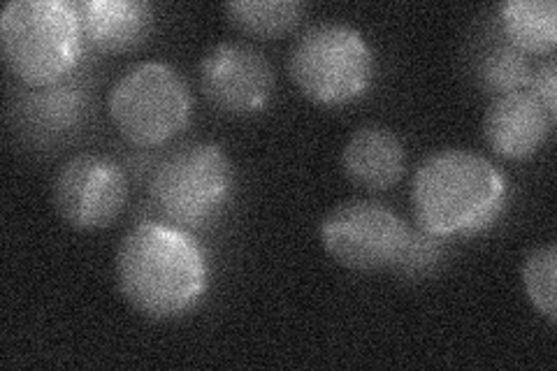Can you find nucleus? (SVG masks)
I'll return each mask as SVG.
<instances>
[{
    "instance_id": "nucleus-1",
    "label": "nucleus",
    "mask_w": 557,
    "mask_h": 371,
    "mask_svg": "<svg viewBox=\"0 0 557 371\" xmlns=\"http://www.w3.org/2000/svg\"><path fill=\"white\" fill-rule=\"evenodd\" d=\"M116 284L126 302L151 321L194 311L209 288V260L188 230L139 223L116 249Z\"/></svg>"
},
{
    "instance_id": "nucleus-2",
    "label": "nucleus",
    "mask_w": 557,
    "mask_h": 371,
    "mask_svg": "<svg viewBox=\"0 0 557 371\" xmlns=\"http://www.w3.org/2000/svg\"><path fill=\"white\" fill-rule=\"evenodd\" d=\"M507 202V176L474 151H434L413 174V214L432 237L448 239L485 233L504 214Z\"/></svg>"
},
{
    "instance_id": "nucleus-3",
    "label": "nucleus",
    "mask_w": 557,
    "mask_h": 371,
    "mask_svg": "<svg viewBox=\"0 0 557 371\" xmlns=\"http://www.w3.org/2000/svg\"><path fill=\"white\" fill-rule=\"evenodd\" d=\"M0 47L12 75L28 86L59 84L84 49L77 8L67 0H12L0 14Z\"/></svg>"
},
{
    "instance_id": "nucleus-4",
    "label": "nucleus",
    "mask_w": 557,
    "mask_h": 371,
    "mask_svg": "<svg viewBox=\"0 0 557 371\" xmlns=\"http://www.w3.org/2000/svg\"><path fill=\"white\" fill-rule=\"evenodd\" d=\"M288 75L307 100L337 108L358 100L370 88L374 51L354 26L319 24L293 45Z\"/></svg>"
},
{
    "instance_id": "nucleus-5",
    "label": "nucleus",
    "mask_w": 557,
    "mask_h": 371,
    "mask_svg": "<svg viewBox=\"0 0 557 371\" xmlns=\"http://www.w3.org/2000/svg\"><path fill=\"white\" fill-rule=\"evenodd\" d=\"M235 193V168L223 147L198 143L170 153L153 172L149 196L174 227L198 230L221 217Z\"/></svg>"
},
{
    "instance_id": "nucleus-6",
    "label": "nucleus",
    "mask_w": 557,
    "mask_h": 371,
    "mask_svg": "<svg viewBox=\"0 0 557 371\" xmlns=\"http://www.w3.org/2000/svg\"><path fill=\"white\" fill-rule=\"evenodd\" d=\"M108 112L128 143L159 147L188 126L194 98L172 65L147 61L133 65L116 79L108 98Z\"/></svg>"
},
{
    "instance_id": "nucleus-7",
    "label": "nucleus",
    "mask_w": 557,
    "mask_h": 371,
    "mask_svg": "<svg viewBox=\"0 0 557 371\" xmlns=\"http://www.w3.org/2000/svg\"><path fill=\"white\" fill-rule=\"evenodd\" d=\"M319 237L330 258L356 272H379L403 264L411 246L407 221L374 200L337 205L323 219Z\"/></svg>"
},
{
    "instance_id": "nucleus-8",
    "label": "nucleus",
    "mask_w": 557,
    "mask_h": 371,
    "mask_svg": "<svg viewBox=\"0 0 557 371\" xmlns=\"http://www.w3.org/2000/svg\"><path fill=\"white\" fill-rule=\"evenodd\" d=\"M128 200L126 172L102 153H79L61 165L51 184L59 217L77 230L112 225Z\"/></svg>"
},
{
    "instance_id": "nucleus-9",
    "label": "nucleus",
    "mask_w": 557,
    "mask_h": 371,
    "mask_svg": "<svg viewBox=\"0 0 557 371\" xmlns=\"http://www.w3.org/2000/svg\"><path fill=\"white\" fill-rule=\"evenodd\" d=\"M200 86L205 98L219 112L249 116L268 108L274 70L258 49L242 42H223L205 54Z\"/></svg>"
},
{
    "instance_id": "nucleus-10",
    "label": "nucleus",
    "mask_w": 557,
    "mask_h": 371,
    "mask_svg": "<svg viewBox=\"0 0 557 371\" xmlns=\"http://www.w3.org/2000/svg\"><path fill=\"white\" fill-rule=\"evenodd\" d=\"M555 121L532 91L520 88L495 96L483 116V137L497 156L525 161L546 145Z\"/></svg>"
},
{
    "instance_id": "nucleus-11",
    "label": "nucleus",
    "mask_w": 557,
    "mask_h": 371,
    "mask_svg": "<svg viewBox=\"0 0 557 371\" xmlns=\"http://www.w3.org/2000/svg\"><path fill=\"white\" fill-rule=\"evenodd\" d=\"M342 168L348 182L364 190H388L403 180L407 168L403 139L388 126L364 123L346 139Z\"/></svg>"
},
{
    "instance_id": "nucleus-12",
    "label": "nucleus",
    "mask_w": 557,
    "mask_h": 371,
    "mask_svg": "<svg viewBox=\"0 0 557 371\" xmlns=\"http://www.w3.org/2000/svg\"><path fill=\"white\" fill-rule=\"evenodd\" d=\"M75 8L84 42L102 54L135 49L153 28V8L143 0H84Z\"/></svg>"
},
{
    "instance_id": "nucleus-13",
    "label": "nucleus",
    "mask_w": 557,
    "mask_h": 371,
    "mask_svg": "<svg viewBox=\"0 0 557 371\" xmlns=\"http://www.w3.org/2000/svg\"><path fill=\"white\" fill-rule=\"evenodd\" d=\"M509 42L522 54H553L557 45L555 0H509L499 5Z\"/></svg>"
},
{
    "instance_id": "nucleus-14",
    "label": "nucleus",
    "mask_w": 557,
    "mask_h": 371,
    "mask_svg": "<svg viewBox=\"0 0 557 371\" xmlns=\"http://www.w3.org/2000/svg\"><path fill=\"white\" fill-rule=\"evenodd\" d=\"M231 24L253 38H278L298 26L307 5L298 0H235L225 5Z\"/></svg>"
},
{
    "instance_id": "nucleus-15",
    "label": "nucleus",
    "mask_w": 557,
    "mask_h": 371,
    "mask_svg": "<svg viewBox=\"0 0 557 371\" xmlns=\"http://www.w3.org/2000/svg\"><path fill=\"white\" fill-rule=\"evenodd\" d=\"M555 276H557V249L555 244H546L534 249L522 264V286L532 307L544 316L550 325L557 323V297H555Z\"/></svg>"
},
{
    "instance_id": "nucleus-16",
    "label": "nucleus",
    "mask_w": 557,
    "mask_h": 371,
    "mask_svg": "<svg viewBox=\"0 0 557 371\" xmlns=\"http://www.w3.org/2000/svg\"><path fill=\"white\" fill-rule=\"evenodd\" d=\"M532 65L528 57L513 45L509 47H495L487 51L481 63V82L493 94H511L520 91L530 84Z\"/></svg>"
},
{
    "instance_id": "nucleus-17",
    "label": "nucleus",
    "mask_w": 557,
    "mask_h": 371,
    "mask_svg": "<svg viewBox=\"0 0 557 371\" xmlns=\"http://www.w3.org/2000/svg\"><path fill=\"white\" fill-rule=\"evenodd\" d=\"M84 96L77 86L51 84L45 91L30 98L28 110L33 123H42L47 131H63L73 126L82 112Z\"/></svg>"
},
{
    "instance_id": "nucleus-18",
    "label": "nucleus",
    "mask_w": 557,
    "mask_h": 371,
    "mask_svg": "<svg viewBox=\"0 0 557 371\" xmlns=\"http://www.w3.org/2000/svg\"><path fill=\"white\" fill-rule=\"evenodd\" d=\"M528 86H532V94L536 96V100L542 102L544 108L557 119V65H555V59H548L546 63L532 70V77H530Z\"/></svg>"
}]
</instances>
